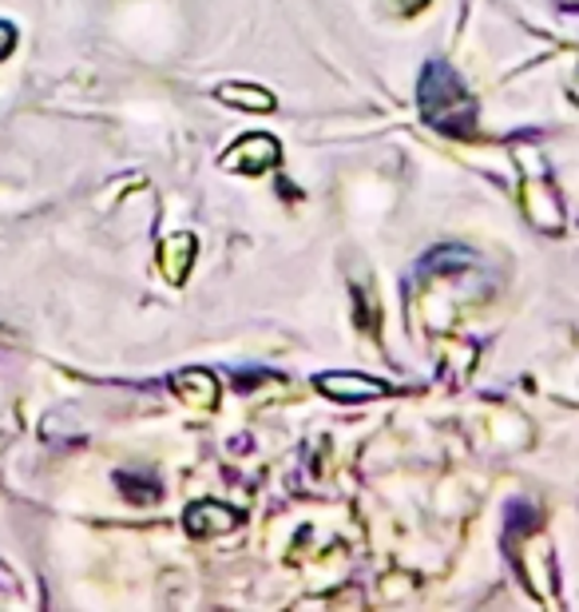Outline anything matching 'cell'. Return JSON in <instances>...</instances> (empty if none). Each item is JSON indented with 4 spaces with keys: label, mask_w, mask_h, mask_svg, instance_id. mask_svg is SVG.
Instances as JSON below:
<instances>
[{
    "label": "cell",
    "mask_w": 579,
    "mask_h": 612,
    "mask_svg": "<svg viewBox=\"0 0 579 612\" xmlns=\"http://www.w3.org/2000/svg\"><path fill=\"white\" fill-rule=\"evenodd\" d=\"M223 163L234 171H267L279 163V144L270 136H243L223 156Z\"/></svg>",
    "instance_id": "7a4b0ae2"
},
{
    "label": "cell",
    "mask_w": 579,
    "mask_h": 612,
    "mask_svg": "<svg viewBox=\"0 0 579 612\" xmlns=\"http://www.w3.org/2000/svg\"><path fill=\"white\" fill-rule=\"evenodd\" d=\"M313 385L325 390L330 397H381L390 390V385L378 382V378H361V375H318Z\"/></svg>",
    "instance_id": "3957f363"
},
{
    "label": "cell",
    "mask_w": 579,
    "mask_h": 612,
    "mask_svg": "<svg viewBox=\"0 0 579 612\" xmlns=\"http://www.w3.org/2000/svg\"><path fill=\"white\" fill-rule=\"evenodd\" d=\"M231 525H238V513L219 505V501H199L187 510V529L195 537H211L219 529H231Z\"/></svg>",
    "instance_id": "277c9868"
},
{
    "label": "cell",
    "mask_w": 579,
    "mask_h": 612,
    "mask_svg": "<svg viewBox=\"0 0 579 612\" xmlns=\"http://www.w3.org/2000/svg\"><path fill=\"white\" fill-rule=\"evenodd\" d=\"M115 486H120L123 498H132L135 505H156L163 498V486H159L151 474H115Z\"/></svg>",
    "instance_id": "5b68a950"
},
{
    "label": "cell",
    "mask_w": 579,
    "mask_h": 612,
    "mask_svg": "<svg viewBox=\"0 0 579 612\" xmlns=\"http://www.w3.org/2000/svg\"><path fill=\"white\" fill-rule=\"evenodd\" d=\"M219 100H234L238 108H250V112H274V96L262 88H250V84H223Z\"/></svg>",
    "instance_id": "8992f818"
},
{
    "label": "cell",
    "mask_w": 579,
    "mask_h": 612,
    "mask_svg": "<svg viewBox=\"0 0 579 612\" xmlns=\"http://www.w3.org/2000/svg\"><path fill=\"white\" fill-rule=\"evenodd\" d=\"M417 108H421L424 124L436 127L441 136H477V100L468 96L465 79L448 69L445 60L424 64L421 79H417Z\"/></svg>",
    "instance_id": "6da1fadb"
},
{
    "label": "cell",
    "mask_w": 579,
    "mask_h": 612,
    "mask_svg": "<svg viewBox=\"0 0 579 612\" xmlns=\"http://www.w3.org/2000/svg\"><path fill=\"white\" fill-rule=\"evenodd\" d=\"M12 45H16V28H12V24H4V21H0V60L9 57V52H12Z\"/></svg>",
    "instance_id": "ba28073f"
},
{
    "label": "cell",
    "mask_w": 579,
    "mask_h": 612,
    "mask_svg": "<svg viewBox=\"0 0 579 612\" xmlns=\"http://www.w3.org/2000/svg\"><path fill=\"white\" fill-rule=\"evenodd\" d=\"M421 4H424V0H402V9H409V12H412V9H421Z\"/></svg>",
    "instance_id": "9c48e42d"
},
{
    "label": "cell",
    "mask_w": 579,
    "mask_h": 612,
    "mask_svg": "<svg viewBox=\"0 0 579 612\" xmlns=\"http://www.w3.org/2000/svg\"><path fill=\"white\" fill-rule=\"evenodd\" d=\"M540 529V513L535 505L528 501H513V510H508V541H520L523 534H535Z\"/></svg>",
    "instance_id": "52a82bcc"
}]
</instances>
